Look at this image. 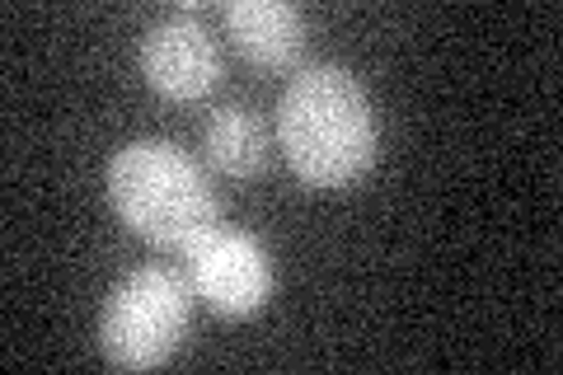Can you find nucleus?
<instances>
[{
    "mask_svg": "<svg viewBox=\"0 0 563 375\" xmlns=\"http://www.w3.org/2000/svg\"><path fill=\"white\" fill-rule=\"evenodd\" d=\"M277 141L301 184L324 192L352 188L380 151L366 85L339 62L301 66L277 99Z\"/></svg>",
    "mask_w": 563,
    "mask_h": 375,
    "instance_id": "obj_1",
    "label": "nucleus"
},
{
    "mask_svg": "<svg viewBox=\"0 0 563 375\" xmlns=\"http://www.w3.org/2000/svg\"><path fill=\"white\" fill-rule=\"evenodd\" d=\"M109 198L122 225H132L155 249L188 254L217 230V192L207 184V169L184 146L165 136L122 141L109 159Z\"/></svg>",
    "mask_w": 563,
    "mask_h": 375,
    "instance_id": "obj_2",
    "label": "nucleus"
},
{
    "mask_svg": "<svg viewBox=\"0 0 563 375\" xmlns=\"http://www.w3.org/2000/svg\"><path fill=\"white\" fill-rule=\"evenodd\" d=\"M192 315V282L169 263H146L109 291L99 310V348L113 366L151 371L179 352Z\"/></svg>",
    "mask_w": 563,
    "mask_h": 375,
    "instance_id": "obj_3",
    "label": "nucleus"
},
{
    "mask_svg": "<svg viewBox=\"0 0 563 375\" xmlns=\"http://www.w3.org/2000/svg\"><path fill=\"white\" fill-rule=\"evenodd\" d=\"M184 258H188L192 291L225 319H244V315L263 310L277 287L268 249H263L250 230L217 225L202 244H192Z\"/></svg>",
    "mask_w": 563,
    "mask_h": 375,
    "instance_id": "obj_4",
    "label": "nucleus"
},
{
    "mask_svg": "<svg viewBox=\"0 0 563 375\" xmlns=\"http://www.w3.org/2000/svg\"><path fill=\"white\" fill-rule=\"evenodd\" d=\"M136 66L155 95H165L174 103L207 99L221 80V47L211 38V29L202 24L198 10H174L161 14L136 47Z\"/></svg>",
    "mask_w": 563,
    "mask_h": 375,
    "instance_id": "obj_5",
    "label": "nucleus"
},
{
    "mask_svg": "<svg viewBox=\"0 0 563 375\" xmlns=\"http://www.w3.org/2000/svg\"><path fill=\"white\" fill-rule=\"evenodd\" d=\"M221 20H225L231 43L254 66L287 70L296 66V57L306 47V20L291 0H231L221 10Z\"/></svg>",
    "mask_w": 563,
    "mask_h": 375,
    "instance_id": "obj_6",
    "label": "nucleus"
},
{
    "mask_svg": "<svg viewBox=\"0 0 563 375\" xmlns=\"http://www.w3.org/2000/svg\"><path fill=\"white\" fill-rule=\"evenodd\" d=\"M202 151L211 165L231 178L263 174V165H268V128H263L254 103H244V99L217 103L202 122Z\"/></svg>",
    "mask_w": 563,
    "mask_h": 375,
    "instance_id": "obj_7",
    "label": "nucleus"
}]
</instances>
